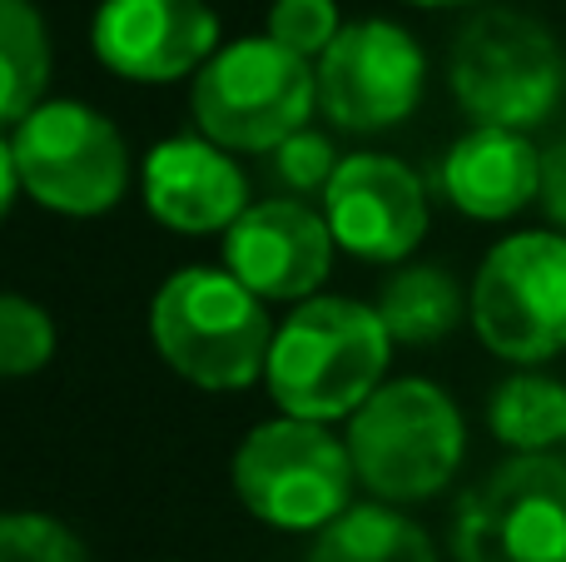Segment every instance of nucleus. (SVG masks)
<instances>
[{
    "instance_id": "obj_9",
    "label": "nucleus",
    "mask_w": 566,
    "mask_h": 562,
    "mask_svg": "<svg viewBox=\"0 0 566 562\" xmlns=\"http://www.w3.org/2000/svg\"><path fill=\"white\" fill-rule=\"evenodd\" d=\"M458 562H566V464L522 454L488 473L458 508Z\"/></svg>"
},
{
    "instance_id": "obj_1",
    "label": "nucleus",
    "mask_w": 566,
    "mask_h": 562,
    "mask_svg": "<svg viewBox=\"0 0 566 562\" xmlns=\"http://www.w3.org/2000/svg\"><path fill=\"white\" fill-rule=\"evenodd\" d=\"M388 324L358 299H308L279 324L269 348V394L293 418H348L388 368Z\"/></svg>"
},
{
    "instance_id": "obj_15",
    "label": "nucleus",
    "mask_w": 566,
    "mask_h": 562,
    "mask_svg": "<svg viewBox=\"0 0 566 562\" xmlns=\"http://www.w3.org/2000/svg\"><path fill=\"white\" fill-rule=\"evenodd\" d=\"M442 189L472 219H507L542 189V155L522 129L478 125L442 159Z\"/></svg>"
},
{
    "instance_id": "obj_23",
    "label": "nucleus",
    "mask_w": 566,
    "mask_h": 562,
    "mask_svg": "<svg viewBox=\"0 0 566 562\" xmlns=\"http://www.w3.org/2000/svg\"><path fill=\"white\" fill-rule=\"evenodd\" d=\"M274 155H279V175L289 179V185H298V189L328 185L333 169H338L333 145L323 135H313V129H293L283 145H274Z\"/></svg>"
},
{
    "instance_id": "obj_2",
    "label": "nucleus",
    "mask_w": 566,
    "mask_h": 562,
    "mask_svg": "<svg viewBox=\"0 0 566 562\" xmlns=\"http://www.w3.org/2000/svg\"><path fill=\"white\" fill-rule=\"evenodd\" d=\"M165 364L199 388H244L269 368L279 329L234 269H179L149 309Z\"/></svg>"
},
{
    "instance_id": "obj_24",
    "label": "nucleus",
    "mask_w": 566,
    "mask_h": 562,
    "mask_svg": "<svg viewBox=\"0 0 566 562\" xmlns=\"http://www.w3.org/2000/svg\"><path fill=\"white\" fill-rule=\"evenodd\" d=\"M542 209L552 215V225H566V135L542 155Z\"/></svg>"
},
{
    "instance_id": "obj_26",
    "label": "nucleus",
    "mask_w": 566,
    "mask_h": 562,
    "mask_svg": "<svg viewBox=\"0 0 566 562\" xmlns=\"http://www.w3.org/2000/svg\"><path fill=\"white\" fill-rule=\"evenodd\" d=\"M418 6H468V0H418Z\"/></svg>"
},
{
    "instance_id": "obj_12",
    "label": "nucleus",
    "mask_w": 566,
    "mask_h": 562,
    "mask_svg": "<svg viewBox=\"0 0 566 562\" xmlns=\"http://www.w3.org/2000/svg\"><path fill=\"white\" fill-rule=\"evenodd\" d=\"M90 45L125 80H179L214 55L219 20L205 0H105Z\"/></svg>"
},
{
    "instance_id": "obj_11",
    "label": "nucleus",
    "mask_w": 566,
    "mask_h": 562,
    "mask_svg": "<svg viewBox=\"0 0 566 562\" xmlns=\"http://www.w3.org/2000/svg\"><path fill=\"white\" fill-rule=\"evenodd\" d=\"M323 215L348 254L363 259H402L428 235V195L418 175L388 155L338 159L333 179L323 185Z\"/></svg>"
},
{
    "instance_id": "obj_8",
    "label": "nucleus",
    "mask_w": 566,
    "mask_h": 562,
    "mask_svg": "<svg viewBox=\"0 0 566 562\" xmlns=\"http://www.w3.org/2000/svg\"><path fill=\"white\" fill-rule=\"evenodd\" d=\"M472 324L492 354L542 364L566 348V239L512 235L482 259Z\"/></svg>"
},
{
    "instance_id": "obj_3",
    "label": "nucleus",
    "mask_w": 566,
    "mask_h": 562,
    "mask_svg": "<svg viewBox=\"0 0 566 562\" xmlns=\"http://www.w3.org/2000/svg\"><path fill=\"white\" fill-rule=\"evenodd\" d=\"M348 458L358 483L388 503L432 498L462 464L458 404L428 378L378 384L348 424Z\"/></svg>"
},
{
    "instance_id": "obj_5",
    "label": "nucleus",
    "mask_w": 566,
    "mask_h": 562,
    "mask_svg": "<svg viewBox=\"0 0 566 562\" xmlns=\"http://www.w3.org/2000/svg\"><path fill=\"white\" fill-rule=\"evenodd\" d=\"M452 90L482 125L527 129L557 110L566 60L547 25L517 10H482L452 45Z\"/></svg>"
},
{
    "instance_id": "obj_6",
    "label": "nucleus",
    "mask_w": 566,
    "mask_h": 562,
    "mask_svg": "<svg viewBox=\"0 0 566 562\" xmlns=\"http://www.w3.org/2000/svg\"><path fill=\"white\" fill-rule=\"evenodd\" d=\"M353 458L313 418L259 424L234 454V488L244 508L269 528L308 533L348 508Z\"/></svg>"
},
{
    "instance_id": "obj_22",
    "label": "nucleus",
    "mask_w": 566,
    "mask_h": 562,
    "mask_svg": "<svg viewBox=\"0 0 566 562\" xmlns=\"http://www.w3.org/2000/svg\"><path fill=\"white\" fill-rule=\"evenodd\" d=\"M338 30L343 25L333 0H274V10H269V35L298 55H323Z\"/></svg>"
},
{
    "instance_id": "obj_25",
    "label": "nucleus",
    "mask_w": 566,
    "mask_h": 562,
    "mask_svg": "<svg viewBox=\"0 0 566 562\" xmlns=\"http://www.w3.org/2000/svg\"><path fill=\"white\" fill-rule=\"evenodd\" d=\"M15 189H20L15 149H10V139H0V219H6V215H10V205H15Z\"/></svg>"
},
{
    "instance_id": "obj_7",
    "label": "nucleus",
    "mask_w": 566,
    "mask_h": 562,
    "mask_svg": "<svg viewBox=\"0 0 566 562\" xmlns=\"http://www.w3.org/2000/svg\"><path fill=\"white\" fill-rule=\"evenodd\" d=\"M10 149H15L20 189L55 215L90 219L115 209L125 195V139L90 105H75V100L35 105L15 125Z\"/></svg>"
},
{
    "instance_id": "obj_13",
    "label": "nucleus",
    "mask_w": 566,
    "mask_h": 562,
    "mask_svg": "<svg viewBox=\"0 0 566 562\" xmlns=\"http://www.w3.org/2000/svg\"><path fill=\"white\" fill-rule=\"evenodd\" d=\"M333 229L328 215H313L293 199L249 205L229 225L224 259L259 299H308L328 279L333 264Z\"/></svg>"
},
{
    "instance_id": "obj_14",
    "label": "nucleus",
    "mask_w": 566,
    "mask_h": 562,
    "mask_svg": "<svg viewBox=\"0 0 566 562\" xmlns=\"http://www.w3.org/2000/svg\"><path fill=\"white\" fill-rule=\"evenodd\" d=\"M249 185L239 175V165L224 155V145L214 139H165L155 145L145 165V205L159 225L179 229V235H214L229 229L244 215Z\"/></svg>"
},
{
    "instance_id": "obj_4",
    "label": "nucleus",
    "mask_w": 566,
    "mask_h": 562,
    "mask_svg": "<svg viewBox=\"0 0 566 562\" xmlns=\"http://www.w3.org/2000/svg\"><path fill=\"white\" fill-rule=\"evenodd\" d=\"M318 70L274 35H249L214 50L195 80V119L224 149H274L308 125Z\"/></svg>"
},
{
    "instance_id": "obj_18",
    "label": "nucleus",
    "mask_w": 566,
    "mask_h": 562,
    "mask_svg": "<svg viewBox=\"0 0 566 562\" xmlns=\"http://www.w3.org/2000/svg\"><path fill=\"white\" fill-rule=\"evenodd\" d=\"M378 314L398 344H438V339L452 334V324H458V314H462L458 279L432 264L402 269V274L382 289Z\"/></svg>"
},
{
    "instance_id": "obj_17",
    "label": "nucleus",
    "mask_w": 566,
    "mask_h": 562,
    "mask_svg": "<svg viewBox=\"0 0 566 562\" xmlns=\"http://www.w3.org/2000/svg\"><path fill=\"white\" fill-rule=\"evenodd\" d=\"M50 80V35L30 0H0V125H20Z\"/></svg>"
},
{
    "instance_id": "obj_16",
    "label": "nucleus",
    "mask_w": 566,
    "mask_h": 562,
    "mask_svg": "<svg viewBox=\"0 0 566 562\" xmlns=\"http://www.w3.org/2000/svg\"><path fill=\"white\" fill-rule=\"evenodd\" d=\"M308 562H432V543L412 518L363 503L318 528Z\"/></svg>"
},
{
    "instance_id": "obj_20",
    "label": "nucleus",
    "mask_w": 566,
    "mask_h": 562,
    "mask_svg": "<svg viewBox=\"0 0 566 562\" xmlns=\"http://www.w3.org/2000/svg\"><path fill=\"white\" fill-rule=\"evenodd\" d=\"M55 354V324L40 304L20 294H0V374L25 378Z\"/></svg>"
},
{
    "instance_id": "obj_10",
    "label": "nucleus",
    "mask_w": 566,
    "mask_h": 562,
    "mask_svg": "<svg viewBox=\"0 0 566 562\" xmlns=\"http://www.w3.org/2000/svg\"><path fill=\"white\" fill-rule=\"evenodd\" d=\"M422 50L392 20H358L318 55V105L353 135H378L418 110Z\"/></svg>"
},
{
    "instance_id": "obj_19",
    "label": "nucleus",
    "mask_w": 566,
    "mask_h": 562,
    "mask_svg": "<svg viewBox=\"0 0 566 562\" xmlns=\"http://www.w3.org/2000/svg\"><path fill=\"white\" fill-rule=\"evenodd\" d=\"M492 434L522 454H542L566 438V388L557 378L517 374L492 394Z\"/></svg>"
},
{
    "instance_id": "obj_21",
    "label": "nucleus",
    "mask_w": 566,
    "mask_h": 562,
    "mask_svg": "<svg viewBox=\"0 0 566 562\" xmlns=\"http://www.w3.org/2000/svg\"><path fill=\"white\" fill-rule=\"evenodd\" d=\"M0 562H90L80 538L45 513H0Z\"/></svg>"
}]
</instances>
